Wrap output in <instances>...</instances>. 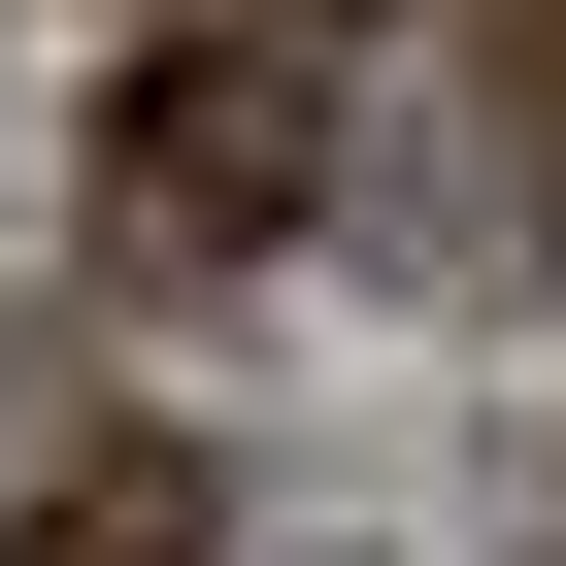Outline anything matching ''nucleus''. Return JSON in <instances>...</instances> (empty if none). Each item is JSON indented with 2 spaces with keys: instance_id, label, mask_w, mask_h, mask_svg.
<instances>
[{
  "instance_id": "nucleus-1",
  "label": "nucleus",
  "mask_w": 566,
  "mask_h": 566,
  "mask_svg": "<svg viewBox=\"0 0 566 566\" xmlns=\"http://www.w3.org/2000/svg\"><path fill=\"white\" fill-rule=\"evenodd\" d=\"M301 134H334V67H301V0H266V34H200L101 167H134V233H167V266H266V233H301Z\"/></svg>"
},
{
  "instance_id": "nucleus-2",
  "label": "nucleus",
  "mask_w": 566,
  "mask_h": 566,
  "mask_svg": "<svg viewBox=\"0 0 566 566\" xmlns=\"http://www.w3.org/2000/svg\"><path fill=\"white\" fill-rule=\"evenodd\" d=\"M0 566H200V433H101V467L0 533Z\"/></svg>"
}]
</instances>
